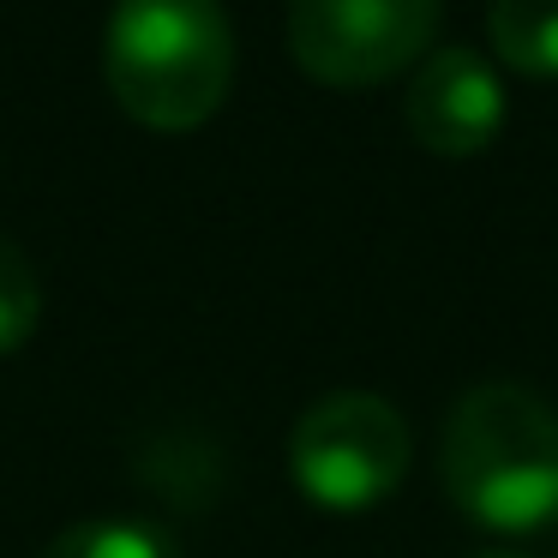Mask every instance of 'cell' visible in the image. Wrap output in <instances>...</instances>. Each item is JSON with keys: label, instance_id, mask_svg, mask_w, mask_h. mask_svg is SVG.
I'll return each instance as SVG.
<instances>
[{"label": "cell", "instance_id": "8", "mask_svg": "<svg viewBox=\"0 0 558 558\" xmlns=\"http://www.w3.org/2000/svg\"><path fill=\"white\" fill-rule=\"evenodd\" d=\"M43 325V282L25 246L0 234V354H19Z\"/></svg>", "mask_w": 558, "mask_h": 558}, {"label": "cell", "instance_id": "9", "mask_svg": "<svg viewBox=\"0 0 558 558\" xmlns=\"http://www.w3.org/2000/svg\"><path fill=\"white\" fill-rule=\"evenodd\" d=\"M474 558H522V553H474Z\"/></svg>", "mask_w": 558, "mask_h": 558}, {"label": "cell", "instance_id": "7", "mask_svg": "<svg viewBox=\"0 0 558 558\" xmlns=\"http://www.w3.org/2000/svg\"><path fill=\"white\" fill-rule=\"evenodd\" d=\"M37 558H181L169 529L157 522H138V517H90L61 529Z\"/></svg>", "mask_w": 558, "mask_h": 558}, {"label": "cell", "instance_id": "4", "mask_svg": "<svg viewBox=\"0 0 558 558\" xmlns=\"http://www.w3.org/2000/svg\"><path fill=\"white\" fill-rule=\"evenodd\" d=\"M438 0H289V54L306 78L366 90L426 61Z\"/></svg>", "mask_w": 558, "mask_h": 558}, {"label": "cell", "instance_id": "6", "mask_svg": "<svg viewBox=\"0 0 558 558\" xmlns=\"http://www.w3.org/2000/svg\"><path fill=\"white\" fill-rule=\"evenodd\" d=\"M493 54L522 78H558V0H493Z\"/></svg>", "mask_w": 558, "mask_h": 558}, {"label": "cell", "instance_id": "2", "mask_svg": "<svg viewBox=\"0 0 558 558\" xmlns=\"http://www.w3.org/2000/svg\"><path fill=\"white\" fill-rule=\"evenodd\" d=\"M102 78L150 133H193L234 85V25L222 0H114Z\"/></svg>", "mask_w": 558, "mask_h": 558}, {"label": "cell", "instance_id": "3", "mask_svg": "<svg viewBox=\"0 0 558 558\" xmlns=\"http://www.w3.org/2000/svg\"><path fill=\"white\" fill-rule=\"evenodd\" d=\"M409 421L378 390H330L294 421L289 474L318 510H373L409 474Z\"/></svg>", "mask_w": 558, "mask_h": 558}, {"label": "cell", "instance_id": "5", "mask_svg": "<svg viewBox=\"0 0 558 558\" xmlns=\"http://www.w3.org/2000/svg\"><path fill=\"white\" fill-rule=\"evenodd\" d=\"M402 114H409L414 145H426L433 157H474L505 126V85H498L486 54L433 49L414 66Z\"/></svg>", "mask_w": 558, "mask_h": 558}, {"label": "cell", "instance_id": "1", "mask_svg": "<svg viewBox=\"0 0 558 558\" xmlns=\"http://www.w3.org/2000/svg\"><path fill=\"white\" fill-rule=\"evenodd\" d=\"M438 474L481 529H546L558 517V409L510 378L462 390L445 414Z\"/></svg>", "mask_w": 558, "mask_h": 558}]
</instances>
